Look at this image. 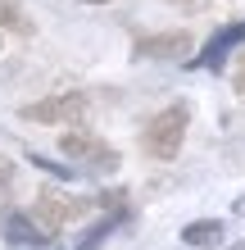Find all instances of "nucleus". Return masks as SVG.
Masks as SVG:
<instances>
[{
  "label": "nucleus",
  "mask_w": 245,
  "mask_h": 250,
  "mask_svg": "<svg viewBox=\"0 0 245 250\" xmlns=\"http://www.w3.org/2000/svg\"><path fill=\"white\" fill-rule=\"evenodd\" d=\"M86 109H91V100H86L82 91H64V96L37 100V105H23L19 114H23L27 123H82Z\"/></svg>",
  "instance_id": "obj_4"
},
{
  "label": "nucleus",
  "mask_w": 245,
  "mask_h": 250,
  "mask_svg": "<svg viewBox=\"0 0 245 250\" xmlns=\"http://www.w3.org/2000/svg\"><path fill=\"white\" fill-rule=\"evenodd\" d=\"M86 5H105V0H86Z\"/></svg>",
  "instance_id": "obj_14"
},
{
  "label": "nucleus",
  "mask_w": 245,
  "mask_h": 250,
  "mask_svg": "<svg viewBox=\"0 0 245 250\" xmlns=\"http://www.w3.org/2000/svg\"><path fill=\"white\" fill-rule=\"evenodd\" d=\"M245 41V23H227V27H218V32L209 37V46L195 55V60H186L191 68H223V60H227V50L232 46H241Z\"/></svg>",
  "instance_id": "obj_6"
},
{
  "label": "nucleus",
  "mask_w": 245,
  "mask_h": 250,
  "mask_svg": "<svg viewBox=\"0 0 245 250\" xmlns=\"http://www.w3.org/2000/svg\"><path fill=\"white\" fill-rule=\"evenodd\" d=\"M59 150L68 159H77L82 168H91V173H113L118 168V150H113L109 141H100L95 132H64Z\"/></svg>",
  "instance_id": "obj_3"
},
{
  "label": "nucleus",
  "mask_w": 245,
  "mask_h": 250,
  "mask_svg": "<svg viewBox=\"0 0 245 250\" xmlns=\"http://www.w3.org/2000/svg\"><path fill=\"white\" fill-rule=\"evenodd\" d=\"M9 191H14V159L0 155V205L9 200Z\"/></svg>",
  "instance_id": "obj_10"
},
{
  "label": "nucleus",
  "mask_w": 245,
  "mask_h": 250,
  "mask_svg": "<svg viewBox=\"0 0 245 250\" xmlns=\"http://www.w3.org/2000/svg\"><path fill=\"white\" fill-rule=\"evenodd\" d=\"M186 127H191V109L177 100V105L159 109L146 123V132H141V150H146L150 159H159V164H168V159H177V150H182Z\"/></svg>",
  "instance_id": "obj_1"
},
{
  "label": "nucleus",
  "mask_w": 245,
  "mask_h": 250,
  "mask_svg": "<svg viewBox=\"0 0 245 250\" xmlns=\"http://www.w3.org/2000/svg\"><path fill=\"white\" fill-rule=\"evenodd\" d=\"M136 60H186L191 50V32H154L136 41Z\"/></svg>",
  "instance_id": "obj_5"
},
{
  "label": "nucleus",
  "mask_w": 245,
  "mask_h": 250,
  "mask_svg": "<svg viewBox=\"0 0 245 250\" xmlns=\"http://www.w3.org/2000/svg\"><path fill=\"white\" fill-rule=\"evenodd\" d=\"M172 5H177V9H186V14H195V9H205L209 0H172Z\"/></svg>",
  "instance_id": "obj_11"
},
{
  "label": "nucleus",
  "mask_w": 245,
  "mask_h": 250,
  "mask_svg": "<svg viewBox=\"0 0 245 250\" xmlns=\"http://www.w3.org/2000/svg\"><path fill=\"white\" fill-rule=\"evenodd\" d=\"M182 241L195 246V250H209V246L223 241V223H218V218H195V223L182 228Z\"/></svg>",
  "instance_id": "obj_8"
},
{
  "label": "nucleus",
  "mask_w": 245,
  "mask_h": 250,
  "mask_svg": "<svg viewBox=\"0 0 245 250\" xmlns=\"http://www.w3.org/2000/svg\"><path fill=\"white\" fill-rule=\"evenodd\" d=\"M232 209H236V214L245 218V196H236V205H232Z\"/></svg>",
  "instance_id": "obj_13"
},
{
  "label": "nucleus",
  "mask_w": 245,
  "mask_h": 250,
  "mask_svg": "<svg viewBox=\"0 0 245 250\" xmlns=\"http://www.w3.org/2000/svg\"><path fill=\"white\" fill-rule=\"evenodd\" d=\"M232 82H236V91H245V55H241V64H236V78H232Z\"/></svg>",
  "instance_id": "obj_12"
},
{
  "label": "nucleus",
  "mask_w": 245,
  "mask_h": 250,
  "mask_svg": "<svg viewBox=\"0 0 245 250\" xmlns=\"http://www.w3.org/2000/svg\"><path fill=\"white\" fill-rule=\"evenodd\" d=\"M5 237L14 246H50V237L32 223V214H9L5 218Z\"/></svg>",
  "instance_id": "obj_7"
},
{
  "label": "nucleus",
  "mask_w": 245,
  "mask_h": 250,
  "mask_svg": "<svg viewBox=\"0 0 245 250\" xmlns=\"http://www.w3.org/2000/svg\"><path fill=\"white\" fill-rule=\"evenodd\" d=\"M236 250H245V246H236Z\"/></svg>",
  "instance_id": "obj_15"
},
{
  "label": "nucleus",
  "mask_w": 245,
  "mask_h": 250,
  "mask_svg": "<svg viewBox=\"0 0 245 250\" xmlns=\"http://www.w3.org/2000/svg\"><path fill=\"white\" fill-rule=\"evenodd\" d=\"M95 209V200H82V196H59V191H41L37 196V205H32V223L46 232V237H55L59 228H68L73 218H82V214H91Z\"/></svg>",
  "instance_id": "obj_2"
},
{
  "label": "nucleus",
  "mask_w": 245,
  "mask_h": 250,
  "mask_svg": "<svg viewBox=\"0 0 245 250\" xmlns=\"http://www.w3.org/2000/svg\"><path fill=\"white\" fill-rule=\"evenodd\" d=\"M0 32H19V37L32 32V19L19 9V0H0Z\"/></svg>",
  "instance_id": "obj_9"
}]
</instances>
